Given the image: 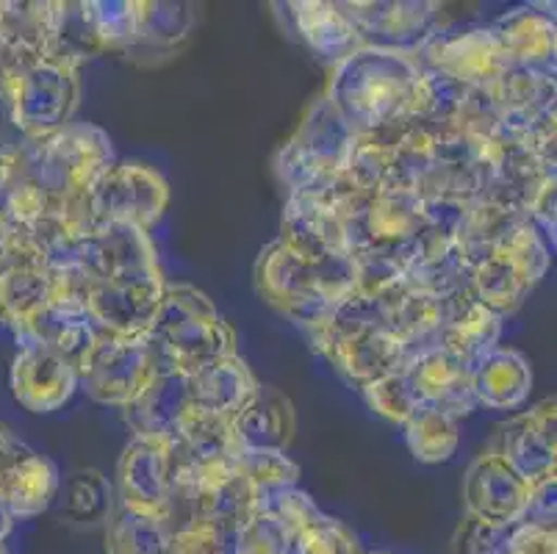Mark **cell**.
I'll list each match as a JSON object with an SVG mask.
<instances>
[{"mask_svg": "<svg viewBox=\"0 0 557 554\" xmlns=\"http://www.w3.org/2000/svg\"><path fill=\"white\" fill-rule=\"evenodd\" d=\"M78 389L89 399L111 408H125L148 389L161 372L159 355L148 335L125 338V335L98 333L75 364Z\"/></svg>", "mask_w": 557, "mask_h": 554, "instance_id": "obj_6", "label": "cell"}, {"mask_svg": "<svg viewBox=\"0 0 557 554\" xmlns=\"http://www.w3.org/2000/svg\"><path fill=\"white\" fill-rule=\"evenodd\" d=\"M292 9V23H295L297 34L302 42L313 50L317 56L327 61L347 59L352 50L363 48L361 37H358L356 25L344 12L342 3H325V0H297L288 3Z\"/></svg>", "mask_w": 557, "mask_h": 554, "instance_id": "obj_28", "label": "cell"}, {"mask_svg": "<svg viewBox=\"0 0 557 554\" xmlns=\"http://www.w3.org/2000/svg\"><path fill=\"white\" fill-rule=\"evenodd\" d=\"M59 469L48 457L37 455L34 450L25 452L17 460L7 480L0 482V505L7 507L14 518H32L48 510L59 491Z\"/></svg>", "mask_w": 557, "mask_h": 554, "instance_id": "obj_32", "label": "cell"}, {"mask_svg": "<svg viewBox=\"0 0 557 554\" xmlns=\"http://www.w3.org/2000/svg\"><path fill=\"white\" fill-rule=\"evenodd\" d=\"M239 471L250 482L258 510H263L277 494H283L288 488H297V482H300V466L286 452L275 450H245L242 446Z\"/></svg>", "mask_w": 557, "mask_h": 554, "instance_id": "obj_37", "label": "cell"}, {"mask_svg": "<svg viewBox=\"0 0 557 554\" xmlns=\"http://www.w3.org/2000/svg\"><path fill=\"white\" fill-rule=\"evenodd\" d=\"M233 554H292V538L275 516L258 510L256 516L236 532Z\"/></svg>", "mask_w": 557, "mask_h": 554, "instance_id": "obj_45", "label": "cell"}, {"mask_svg": "<svg viewBox=\"0 0 557 554\" xmlns=\"http://www.w3.org/2000/svg\"><path fill=\"white\" fill-rule=\"evenodd\" d=\"M322 358L331 360L338 372L356 383L358 389L386 378L405 366V353L397 344L386 324H369V328H352L344 333H333L325 344Z\"/></svg>", "mask_w": 557, "mask_h": 554, "instance_id": "obj_20", "label": "cell"}, {"mask_svg": "<svg viewBox=\"0 0 557 554\" xmlns=\"http://www.w3.org/2000/svg\"><path fill=\"white\" fill-rule=\"evenodd\" d=\"M12 391L32 414H53L78 391V369L64 355L23 344L12 366Z\"/></svg>", "mask_w": 557, "mask_h": 554, "instance_id": "obj_19", "label": "cell"}, {"mask_svg": "<svg viewBox=\"0 0 557 554\" xmlns=\"http://www.w3.org/2000/svg\"><path fill=\"white\" fill-rule=\"evenodd\" d=\"M555 396L544 399L527 414L513 416L499 427V455L524 477L530 485L555 480L557 444H555Z\"/></svg>", "mask_w": 557, "mask_h": 554, "instance_id": "obj_15", "label": "cell"}, {"mask_svg": "<svg viewBox=\"0 0 557 554\" xmlns=\"http://www.w3.org/2000/svg\"><path fill=\"white\" fill-rule=\"evenodd\" d=\"M410 56L422 73L444 75L460 86H488L508 70L488 25H438Z\"/></svg>", "mask_w": 557, "mask_h": 554, "instance_id": "obj_8", "label": "cell"}, {"mask_svg": "<svg viewBox=\"0 0 557 554\" xmlns=\"http://www.w3.org/2000/svg\"><path fill=\"white\" fill-rule=\"evenodd\" d=\"M472 292L478 303H483L491 313L503 319L513 313L533 286L516 272L513 263L499 253H491L472 267Z\"/></svg>", "mask_w": 557, "mask_h": 554, "instance_id": "obj_34", "label": "cell"}, {"mask_svg": "<svg viewBox=\"0 0 557 554\" xmlns=\"http://www.w3.org/2000/svg\"><path fill=\"white\" fill-rule=\"evenodd\" d=\"M186 378H189L191 408L227 416V419L239 414V408L250 399L258 385L256 374L239 355H227L214 364H206Z\"/></svg>", "mask_w": 557, "mask_h": 554, "instance_id": "obj_26", "label": "cell"}, {"mask_svg": "<svg viewBox=\"0 0 557 554\" xmlns=\"http://www.w3.org/2000/svg\"><path fill=\"white\" fill-rule=\"evenodd\" d=\"M356 134L331 100L319 98L277 150L275 172L288 195H322L347 167Z\"/></svg>", "mask_w": 557, "mask_h": 554, "instance_id": "obj_4", "label": "cell"}, {"mask_svg": "<svg viewBox=\"0 0 557 554\" xmlns=\"http://www.w3.org/2000/svg\"><path fill=\"white\" fill-rule=\"evenodd\" d=\"M64 516L78 527L109 525L114 488L98 469H78L64 480Z\"/></svg>", "mask_w": 557, "mask_h": 554, "instance_id": "obj_36", "label": "cell"}, {"mask_svg": "<svg viewBox=\"0 0 557 554\" xmlns=\"http://www.w3.org/2000/svg\"><path fill=\"white\" fill-rule=\"evenodd\" d=\"M442 313L444 330L438 338V347L453 355L466 372H472L474 366L499 347L503 335V319L491 313L483 303H478L472 286L455 288L444 294Z\"/></svg>", "mask_w": 557, "mask_h": 554, "instance_id": "obj_17", "label": "cell"}, {"mask_svg": "<svg viewBox=\"0 0 557 554\" xmlns=\"http://www.w3.org/2000/svg\"><path fill=\"white\" fill-rule=\"evenodd\" d=\"M98 53H103V42L98 34L95 0L89 3H50L45 61L78 70L84 61L95 59Z\"/></svg>", "mask_w": 557, "mask_h": 554, "instance_id": "obj_25", "label": "cell"}, {"mask_svg": "<svg viewBox=\"0 0 557 554\" xmlns=\"http://www.w3.org/2000/svg\"><path fill=\"white\" fill-rule=\"evenodd\" d=\"M521 220H527V213L510 211V208L496 206L483 197L466 202L458 225V247L463 250L466 261L474 267L488 258Z\"/></svg>", "mask_w": 557, "mask_h": 554, "instance_id": "obj_33", "label": "cell"}, {"mask_svg": "<svg viewBox=\"0 0 557 554\" xmlns=\"http://www.w3.org/2000/svg\"><path fill=\"white\" fill-rule=\"evenodd\" d=\"M356 25L361 45L413 53L438 28V3L417 0H377V3H342Z\"/></svg>", "mask_w": 557, "mask_h": 554, "instance_id": "obj_13", "label": "cell"}, {"mask_svg": "<svg viewBox=\"0 0 557 554\" xmlns=\"http://www.w3.org/2000/svg\"><path fill=\"white\" fill-rule=\"evenodd\" d=\"M256 288L272 308L286 313L306 333L313 353L322 355L327 342V324L336 305L327 303L319 288L313 263L292 256L275 238L263 247L256 261Z\"/></svg>", "mask_w": 557, "mask_h": 554, "instance_id": "obj_5", "label": "cell"}, {"mask_svg": "<svg viewBox=\"0 0 557 554\" xmlns=\"http://www.w3.org/2000/svg\"><path fill=\"white\" fill-rule=\"evenodd\" d=\"M161 369L195 374L206 364L236 355V333L209 294L189 283H166L148 333Z\"/></svg>", "mask_w": 557, "mask_h": 554, "instance_id": "obj_3", "label": "cell"}, {"mask_svg": "<svg viewBox=\"0 0 557 554\" xmlns=\"http://www.w3.org/2000/svg\"><path fill=\"white\" fill-rule=\"evenodd\" d=\"M386 328L403 347L408 364L410 358L438 347L444 330L442 299L410 288L386 311Z\"/></svg>", "mask_w": 557, "mask_h": 554, "instance_id": "obj_30", "label": "cell"}, {"mask_svg": "<svg viewBox=\"0 0 557 554\" xmlns=\"http://www.w3.org/2000/svg\"><path fill=\"white\" fill-rule=\"evenodd\" d=\"M424 202L417 195L403 189H383L369 200L356 222H349L347 242L349 253L363 250H394L405 247L422 231Z\"/></svg>", "mask_w": 557, "mask_h": 554, "instance_id": "obj_16", "label": "cell"}, {"mask_svg": "<svg viewBox=\"0 0 557 554\" xmlns=\"http://www.w3.org/2000/svg\"><path fill=\"white\" fill-rule=\"evenodd\" d=\"M527 147L544 161L549 170L557 167V109H549L546 114H541L539 120H533L527 128H521Z\"/></svg>", "mask_w": 557, "mask_h": 554, "instance_id": "obj_51", "label": "cell"}, {"mask_svg": "<svg viewBox=\"0 0 557 554\" xmlns=\"http://www.w3.org/2000/svg\"><path fill=\"white\" fill-rule=\"evenodd\" d=\"M488 28L494 30L508 67L555 73L557 25L549 12H539V7L510 9L503 17H496Z\"/></svg>", "mask_w": 557, "mask_h": 554, "instance_id": "obj_23", "label": "cell"}, {"mask_svg": "<svg viewBox=\"0 0 557 554\" xmlns=\"http://www.w3.org/2000/svg\"><path fill=\"white\" fill-rule=\"evenodd\" d=\"M277 242L306 263L352 256L344 222L331 211L325 200L313 195H288L286 206H283Z\"/></svg>", "mask_w": 557, "mask_h": 554, "instance_id": "obj_14", "label": "cell"}, {"mask_svg": "<svg viewBox=\"0 0 557 554\" xmlns=\"http://www.w3.org/2000/svg\"><path fill=\"white\" fill-rule=\"evenodd\" d=\"M111 164L114 147L109 134L92 122H70L45 139H28L9 159L14 172L32 177L48 195L50 213L75 242H84L98 225L89 195Z\"/></svg>", "mask_w": 557, "mask_h": 554, "instance_id": "obj_1", "label": "cell"}, {"mask_svg": "<svg viewBox=\"0 0 557 554\" xmlns=\"http://www.w3.org/2000/svg\"><path fill=\"white\" fill-rule=\"evenodd\" d=\"M0 89L12 98L17 125L28 139L62 131L78 109V70L34 61L0 75Z\"/></svg>", "mask_w": 557, "mask_h": 554, "instance_id": "obj_7", "label": "cell"}, {"mask_svg": "<svg viewBox=\"0 0 557 554\" xmlns=\"http://www.w3.org/2000/svg\"><path fill=\"white\" fill-rule=\"evenodd\" d=\"M236 532L211 525H189L166 538V554H233Z\"/></svg>", "mask_w": 557, "mask_h": 554, "instance_id": "obj_48", "label": "cell"}, {"mask_svg": "<svg viewBox=\"0 0 557 554\" xmlns=\"http://www.w3.org/2000/svg\"><path fill=\"white\" fill-rule=\"evenodd\" d=\"M505 128V114L496 86H466L463 103L458 109V131L469 139H491Z\"/></svg>", "mask_w": 557, "mask_h": 554, "instance_id": "obj_42", "label": "cell"}, {"mask_svg": "<svg viewBox=\"0 0 557 554\" xmlns=\"http://www.w3.org/2000/svg\"><path fill=\"white\" fill-rule=\"evenodd\" d=\"M472 394L478 408L491 410H513L524 405L533 389V372L530 364L516 349L496 347L494 353L485 355L472 372Z\"/></svg>", "mask_w": 557, "mask_h": 554, "instance_id": "obj_27", "label": "cell"}, {"mask_svg": "<svg viewBox=\"0 0 557 554\" xmlns=\"http://www.w3.org/2000/svg\"><path fill=\"white\" fill-rule=\"evenodd\" d=\"M14 335H17V347L34 344V347L50 349V353H59L73 360V364H78L81 355L95 342L98 330L89 322L86 311L48 303L34 317L25 319Z\"/></svg>", "mask_w": 557, "mask_h": 554, "instance_id": "obj_29", "label": "cell"}, {"mask_svg": "<svg viewBox=\"0 0 557 554\" xmlns=\"http://www.w3.org/2000/svg\"><path fill=\"white\" fill-rule=\"evenodd\" d=\"M405 278H408L410 288L433 294V297H444L455 288L472 286V263L466 261L463 250L455 244L447 250L424 253V256L413 258Z\"/></svg>", "mask_w": 557, "mask_h": 554, "instance_id": "obj_38", "label": "cell"}, {"mask_svg": "<svg viewBox=\"0 0 557 554\" xmlns=\"http://www.w3.org/2000/svg\"><path fill=\"white\" fill-rule=\"evenodd\" d=\"M75 261L92 274V281H106L116 274L159 269L156 244L148 231L125 225V222H100L95 231L78 242L73 253Z\"/></svg>", "mask_w": 557, "mask_h": 554, "instance_id": "obj_18", "label": "cell"}, {"mask_svg": "<svg viewBox=\"0 0 557 554\" xmlns=\"http://www.w3.org/2000/svg\"><path fill=\"white\" fill-rule=\"evenodd\" d=\"M263 510L281 521V527L286 530V535L292 538V541H295L300 532L311 530L313 525H319V521L327 516V513L319 510L317 502H313L306 491H300V488H288V491L277 494Z\"/></svg>", "mask_w": 557, "mask_h": 554, "instance_id": "obj_47", "label": "cell"}, {"mask_svg": "<svg viewBox=\"0 0 557 554\" xmlns=\"http://www.w3.org/2000/svg\"><path fill=\"white\" fill-rule=\"evenodd\" d=\"M191 410L189 378L172 369H161L153 383L123 408L125 424L134 439L172 441Z\"/></svg>", "mask_w": 557, "mask_h": 554, "instance_id": "obj_22", "label": "cell"}, {"mask_svg": "<svg viewBox=\"0 0 557 554\" xmlns=\"http://www.w3.org/2000/svg\"><path fill=\"white\" fill-rule=\"evenodd\" d=\"M494 253L508 258L516 267V272L535 288L541 283V278L546 274V269H549L555 247L535 231L533 222L521 220Z\"/></svg>", "mask_w": 557, "mask_h": 554, "instance_id": "obj_40", "label": "cell"}, {"mask_svg": "<svg viewBox=\"0 0 557 554\" xmlns=\"http://www.w3.org/2000/svg\"><path fill=\"white\" fill-rule=\"evenodd\" d=\"M166 538L159 521L120 507L106 525V554H166Z\"/></svg>", "mask_w": 557, "mask_h": 554, "instance_id": "obj_39", "label": "cell"}, {"mask_svg": "<svg viewBox=\"0 0 557 554\" xmlns=\"http://www.w3.org/2000/svg\"><path fill=\"white\" fill-rule=\"evenodd\" d=\"M0 554H7V552H3V546H0Z\"/></svg>", "mask_w": 557, "mask_h": 554, "instance_id": "obj_54", "label": "cell"}, {"mask_svg": "<svg viewBox=\"0 0 557 554\" xmlns=\"http://www.w3.org/2000/svg\"><path fill=\"white\" fill-rule=\"evenodd\" d=\"M513 530L516 525L494 527L466 516L463 525L458 527V535H455V549H458V554H505Z\"/></svg>", "mask_w": 557, "mask_h": 554, "instance_id": "obj_49", "label": "cell"}, {"mask_svg": "<svg viewBox=\"0 0 557 554\" xmlns=\"http://www.w3.org/2000/svg\"><path fill=\"white\" fill-rule=\"evenodd\" d=\"M358 554H394V552H358Z\"/></svg>", "mask_w": 557, "mask_h": 554, "instance_id": "obj_53", "label": "cell"}, {"mask_svg": "<svg viewBox=\"0 0 557 554\" xmlns=\"http://www.w3.org/2000/svg\"><path fill=\"white\" fill-rule=\"evenodd\" d=\"M403 372L408 378V385L413 389L419 408L430 405V408L453 416L455 421L466 419V416H472L478 410L472 394V378L442 347L428 349V353L410 358L403 366Z\"/></svg>", "mask_w": 557, "mask_h": 554, "instance_id": "obj_21", "label": "cell"}, {"mask_svg": "<svg viewBox=\"0 0 557 554\" xmlns=\"http://www.w3.org/2000/svg\"><path fill=\"white\" fill-rule=\"evenodd\" d=\"M103 50H131L139 39V12L131 0H95Z\"/></svg>", "mask_w": 557, "mask_h": 554, "instance_id": "obj_44", "label": "cell"}, {"mask_svg": "<svg viewBox=\"0 0 557 554\" xmlns=\"http://www.w3.org/2000/svg\"><path fill=\"white\" fill-rule=\"evenodd\" d=\"M356 532L349 530L344 521L338 518L325 516L319 525H313L311 530L300 532V535L292 541V554H358Z\"/></svg>", "mask_w": 557, "mask_h": 554, "instance_id": "obj_46", "label": "cell"}, {"mask_svg": "<svg viewBox=\"0 0 557 554\" xmlns=\"http://www.w3.org/2000/svg\"><path fill=\"white\" fill-rule=\"evenodd\" d=\"M164 286L161 267L106 278L95 283L86 297V317L98 333L141 338L153 328Z\"/></svg>", "mask_w": 557, "mask_h": 554, "instance_id": "obj_9", "label": "cell"}, {"mask_svg": "<svg viewBox=\"0 0 557 554\" xmlns=\"http://www.w3.org/2000/svg\"><path fill=\"white\" fill-rule=\"evenodd\" d=\"M530 496H533V485L499 452H483L466 469V516L485 521V525L510 527L524 521L527 510H530Z\"/></svg>", "mask_w": 557, "mask_h": 554, "instance_id": "obj_12", "label": "cell"}, {"mask_svg": "<svg viewBox=\"0 0 557 554\" xmlns=\"http://www.w3.org/2000/svg\"><path fill=\"white\" fill-rule=\"evenodd\" d=\"M422 70L405 50H352L336 64L325 98L352 134H374L410 120V103Z\"/></svg>", "mask_w": 557, "mask_h": 554, "instance_id": "obj_2", "label": "cell"}, {"mask_svg": "<svg viewBox=\"0 0 557 554\" xmlns=\"http://www.w3.org/2000/svg\"><path fill=\"white\" fill-rule=\"evenodd\" d=\"M460 421L442 410L422 405L405 421V441H408L410 455L417 457L419 464H444L455 455L460 441Z\"/></svg>", "mask_w": 557, "mask_h": 554, "instance_id": "obj_35", "label": "cell"}, {"mask_svg": "<svg viewBox=\"0 0 557 554\" xmlns=\"http://www.w3.org/2000/svg\"><path fill=\"white\" fill-rule=\"evenodd\" d=\"M297 430L295 405L275 385H256L239 414L233 416V435L245 450L286 452Z\"/></svg>", "mask_w": 557, "mask_h": 554, "instance_id": "obj_24", "label": "cell"}, {"mask_svg": "<svg viewBox=\"0 0 557 554\" xmlns=\"http://www.w3.org/2000/svg\"><path fill=\"white\" fill-rule=\"evenodd\" d=\"M527 220L533 222L535 231L555 247L557 233V175L549 177L533 197L530 208H527Z\"/></svg>", "mask_w": 557, "mask_h": 554, "instance_id": "obj_52", "label": "cell"}, {"mask_svg": "<svg viewBox=\"0 0 557 554\" xmlns=\"http://www.w3.org/2000/svg\"><path fill=\"white\" fill-rule=\"evenodd\" d=\"M505 554H557L555 525H539L524 518L516 525Z\"/></svg>", "mask_w": 557, "mask_h": 554, "instance_id": "obj_50", "label": "cell"}, {"mask_svg": "<svg viewBox=\"0 0 557 554\" xmlns=\"http://www.w3.org/2000/svg\"><path fill=\"white\" fill-rule=\"evenodd\" d=\"M361 391L369 408L377 416H383V419L394 421V424H405L408 416L419 408L417 396H413V389L408 385V378H405L403 369L363 385Z\"/></svg>", "mask_w": 557, "mask_h": 554, "instance_id": "obj_43", "label": "cell"}, {"mask_svg": "<svg viewBox=\"0 0 557 554\" xmlns=\"http://www.w3.org/2000/svg\"><path fill=\"white\" fill-rule=\"evenodd\" d=\"M139 12V39L136 48H172L191 28V12L186 3H136Z\"/></svg>", "mask_w": 557, "mask_h": 554, "instance_id": "obj_41", "label": "cell"}, {"mask_svg": "<svg viewBox=\"0 0 557 554\" xmlns=\"http://www.w3.org/2000/svg\"><path fill=\"white\" fill-rule=\"evenodd\" d=\"M494 86L503 103L505 128L521 131L549 109H557L555 73H546V70L508 67L494 81Z\"/></svg>", "mask_w": 557, "mask_h": 554, "instance_id": "obj_31", "label": "cell"}, {"mask_svg": "<svg viewBox=\"0 0 557 554\" xmlns=\"http://www.w3.org/2000/svg\"><path fill=\"white\" fill-rule=\"evenodd\" d=\"M116 494L123 510L153 518L166 530L172 494H175L170 441L131 439L116 466Z\"/></svg>", "mask_w": 557, "mask_h": 554, "instance_id": "obj_11", "label": "cell"}, {"mask_svg": "<svg viewBox=\"0 0 557 554\" xmlns=\"http://www.w3.org/2000/svg\"><path fill=\"white\" fill-rule=\"evenodd\" d=\"M92 213L100 222H125L148 231L164 217L170 186L145 164H111L92 186Z\"/></svg>", "mask_w": 557, "mask_h": 554, "instance_id": "obj_10", "label": "cell"}]
</instances>
